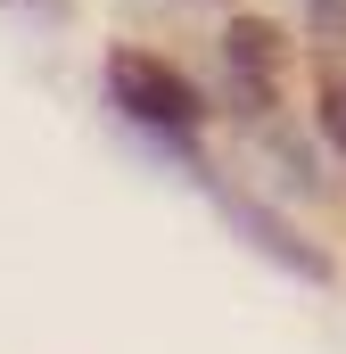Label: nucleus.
I'll return each mask as SVG.
<instances>
[{
	"label": "nucleus",
	"instance_id": "obj_2",
	"mask_svg": "<svg viewBox=\"0 0 346 354\" xmlns=\"http://www.w3.org/2000/svg\"><path fill=\"white\" fill-rule=\"evenodd\" d=\"M223 66H231V91L248 99V115H264L272 91H280V25L231 17V33H223Z\"/></svg>",
	"mask_w": 346,
	"mask_h": 354
},
{
	"label": "nucleus",
	"instance_id": "obj_4",
	"mask_svg": "<svg viewBox=\"0 0 346 354\" xmlns=\"http://www.w3.org/2000/svg\"><path fill=\"white\" fill-rule=\"evenodd\" d=\"M322 132H330V149H346V83L322 91Z\"/></svg>",
	"mask_w": 346,
	"mask_h": 354
},
{
	"label": "nucleus",
	"instance_id": "obj_3",
	"mask_svg": "<svg viewBox=\"0 0 346 354\" xmlns=\"http://www.w3.org/2000/svg\"><path fill=\"white\" fill-rule=\"evenodd\" d=\"M215 206H223V223H231V231H248V239H256V248H264L280 272H305V280H322V272H330L313 248H297V239H289V223H280V214H264L256 198H239V189H215Z\"/></svg>",
	"mask_w": 346,
	"mask_h": 354
},
{
	"label": "nucleus",
	"instance_id": "obj_1",
	"mask_svg": "<svg viewBox=\"0 0 346 354\" xmlns=\"http://www.w3.org/2000/svg\"><path fill=\"white\" fill-rule=\"evenodd\" d=\"M107 91H116V107L140 124V132H157V140H173V149H190V132H198V91L173 75L165 58H149V50H116L107 58Z\"/></svg>",
	"mask_w": 346,
	"mask_h": 354
}]
</instances>
